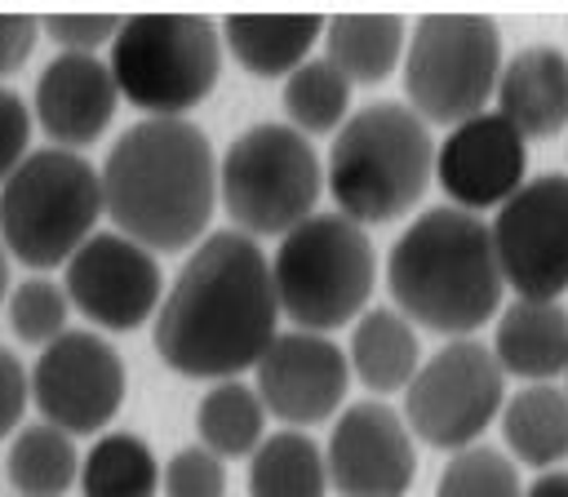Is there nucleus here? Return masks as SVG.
<instances>
[{
    "label": "nucleus",
    "mask_w": 568,
    "mask_h": 497,
    "mask_svg": "<svg viewBox=\"0 0 568 497\" xmlns=\"http://www.w3.org/2000/svg\"><path fill=\"white\" fill-rule=\"evenodd\" d=\"M160 359L200 382L240 377L280 333L271 262L240 231H209L151 315Z\"/></svg>",
    "instance_id": "f257e3e1"
},
{
    "label": "nucleus",
    "mask_w": 568,
    "mask_h": 497,
    "mask_svg": "<svg viewBox=\"0 0 568 497\" xmlns=\"http://www.w3.org/2000/svg\"><path fill=\"white\" fill-rule=\"evenodd\" d=\"M98 182L111 231L151 253H182L209 231L217 204V155L195 120L142 115L111 142Z\"/></svg>",
    "instance_id": "f03ea898"
},
{
    "label": "nucleus",
    "mask_w": 568,
    "mask_h": 497,
    "mask_svg": "<svg viewBox=\"0 0 568 497\" xmlns=\"http://www.w3.org/2000/svg\"><path fill=\"white\" fill-rule=\"evenodd\" d=\"M390 306L413 324L444 337H475L501 311V271L493 257L488 222L479 213L430 204L386 253Z\"/></svg>",
    "instance_id": "7ed1b4c3"
},
{
    "label": "nucleus",
    "mask_w": 568,
    "mask_h": 497,
    "mask_svg": "<svg viewBox=\"0 0 568 497\" xmlns=\"http://www.w3.org/2000/svg\"><path fill=\"white\" fill-rule=\"evenodd\" d=\"M435 178L430 124L404 102H368L342 120L328 146L324 186L355 226L395 222L426 195Z\"/></svg>",
    "instance_id": "20e7f679"
},
{
    "label": "nucleus",
    "mask_w": 568,
    "mask_h": 497,
    "mask_svg": "<svg viewBox=\"0 0 568 497\" xmlns=\"http://www.w3.org/2000/svg\"><path fill=\"white\" fill-rule=\"evenodd\" d=\"M271 262V288L280 315L306 333H333L368 311L377 288V248L364 226L342 213H311L280 235Z\"/></svg>",
    "instance_id": "39448f33"
},
{
    "label": "nucleus",
    "mask_w": 568,
    "mask_h": 497,
    "mask_svg": "<svg viewBox=\"0 0 568 497\" xmlns=\"http://www.w3.org/2000/svg\"><path fill=\"white\" fill-rule=\"evenodd\" d=\"M102 217L98 164L84 151L31 146L0 182V244L31 271L62 266Z\"/></svg>",
    "instance_id": "423d86ee"
},
{
    "label": "nucleus",
    "mask_w": 568,
    "mask_h": 497,
    "mask_svg": "<svg viewBox=\"0 0 568 497\" xmlns=\"http://www.w3.org/2000/svg\"><path fill=\"white\" fill-rule=\"evenodd\" d=\"M115 93L146 120H186L222 75L217 22L204 13H133L106 44Z\"/></svg>",
    "instance_id": "0eeeda50"
},
{
    "label": "nucleus",
    "mask_w": 568,
    "mask_h": 497,
    "mask_svg": "<svg viewBox=\"0 0 568 497\" xmlns=\"http://www.w3.org/2000/svg\"><path fill=\"white\" fill-rule=\"evenodd\" d=\"M324 191V164L297 129L284 120L253 124L231 138V146L217 160V200L231 231L257 240V235H288L297 222H306Z\"/></svg>",
    "instance_id": "6e6552de"
},
{
    "label": "nucleus",
    "mask_w": 568,
    "mask_h": 497,
    "mask_svg": "<svg viewBox=\"0 0 568 497\" xmlns=\"http://www.w3.org/2000/svg\"><path fill=\"white\" fill-rule=\"evenodd\" d=\"M404 106L422 124H462L488 111L501 71V31L488 13H422L404 44Z\"/></svg>",
    "instance_id": "1a4fd4ad"
},
{
    "label": "nucleus",
    "mask_w": 568,
    "mask_h": 497,
    "mask_svg": "<svg viewBox=\"0 0 568 497\" xmlns=\"http://www.w3.org/2000/svg\"><path fill=\"white\" fill-rule=\"evenodd\" d=\"M506 404V373L497 368L488 342L448 337L430 359L417 364L404 386V426L430 448H470L497 422Z\"/></svg>",
    "instance_id": "9d476101"
},
{
    "label": "nucleus",
    "mask_w": 568,
    "mask_h": 497,
    "mask_svg": "<svg viewBox=\"0 0 568 497\" xmlns=\"http://www.w3.org/2000/svg\"><path fill=\"white\" fill-rule=\"evenodd\" d=\"M501 284L515 297L559 302L568 293V173L524 178L488 222Z\"/></svg>",
    "instance_id": "9b49d317"
},
{
    "label": "nucleus",
    "mask_w": 568,
    "mask_h": 497,
    "mask_svg": "<svg viewBox=\"0 0 568 497\" xmlns=\"http://www.w3.org/2000/svg\"><path fill=\"white\" fill-rule=\"evenodd\" d=\"M31 404L40 408V422L75 435H102L111 417L124 404L129 373L124 355L93 328H67L49 346H40V359L27 368Z\"/></svg>",
    "instance_id": "f8f14e48"
},
{
    "label": "nucleus",
    "mask_w": 568,
    "mask_h": 497,
    "mask_svg": "<svg viewBox=\"0 0 568 497\" xmlns=\"http://www.w3.org/2000/svg\"><path fill=\"white\" fill-rule=\"evenodd\" d=\"M67 302L98 328L129 333L146 324L164 297V271L151 248L133 244L120 231H93L62 262Z\"/></svg>",
    "instance_id": "ddd939ff"
},
{
    "label": "nucleus",
    "mask_w": 568,
    "mask_h": 497,
    "mask_svg": "<svg viewBox=\"0 0 568 497\" xmlns=\"http://www.w3.org/2000/svg\"><path fill=\"white\" fill-rule=\"evenodd\" d=\"M324 475L337 497H408L417 479V439L390 404H346L328 430Z\"/></svg>",
    "instance_id": "4468645a"
},
{
    "label": "nucleus",
    "mask_w": 568,
    "mask_h": 497,
    "mask_svg": "<svg viewBox=\"0 0 568 497\" xmlns=\"http://www.w3.org/2000/svg\"><path fill=\"white\" fill-rule=\"evenodd\" d=\"M257 373V399L271 417H280L288 430L293 426H315L333 417L351 390V364L346 351L306 328H280L262 359L253 364Z\"/></svg>",
    "instance_id": "2eb2a0df"
},
{
    "label": "nucleus",
    "mask_w": 568,
    "mask_h": 497,
    "mask_svg": "<svg viewBox=\"0 0 568 497\" xmlns=\"http://www.w3.org/2000/svg\"><path fill=\"white\" fill-rule=\"evenodd\" d=\"M524 178H528V142L497 111H479L453 124L444 142H435V182L444 186L453 209L466 213L497 209L519 191Z\"/></svg>",
    "instance_id": "dca6fc26"
},
{
    "label": "nucleus",
    "mask_w": 568,
    "mask_h": 497,
    "mask_svg": "<svg viewBox=\"0 0 568 497\" xmlns=\"http://www.w3.org/2000/svg\"><path fill=\"white\" fill-rule=\"evenodd\" d=\"M120 93L98 53H58L44 62L31 98V124H40L53 146H93L115 120Z\"/></svg>",
    "instance_id": "f3484780"
},
{
    "label": "nucleus",
    "mask_w": 568,
    "mask_h": 497,
    "mask_svg": "<svg viewBox=\"0 0 568 497\" xmlns=\"http://www.w3.org/2000/svg\"><path fill=\"white\" fill-rule=\"evenodd\" d=\"M497 115L528 142L568 129V53L555 44H524L497 71Z\"/></svg>",
    "instance_id": "a211bd4d"
},
{
    "label": "nucleus",
    "mask_w": 568,
    "mask_h": 497,
    "mask_svg": "<svg viewBox=\"0 0 568 497\" xmlns=\"http://www.w3.org/2000/svg\"><path fill=\"white\" fill-rule=\"evenodd\" d=\"M493 359L506 377L550 382L568 368V311L564 302L515 297L493 315Z\"/></svg>",
    "instance_id": "6ab92c4d"
},
{
    "label": "nucleus",
    "mask_w": 568,
    "mask_h": 497,
    "mask_svg": "<svg viewBox=\"0 0 568 497\" xmlns=\"http://www.w3.org/2000/svg\"><path fill=\"white\" fill-rule=\"evenodd\" d=\"M324 36V18L315 13H226L222 18V44L235 53V62L248 75L280 80L297 71L315 40Z\"/></svg>",
    "instance_id": "aec40b11"
},
{
    "label": "nucleus",
    "mask_w": 568,
    "mask_h": 497,
    "mask_svg": "<svg viewBox=\"0 0 568 497\" xmlns=\"http://www.w3.org/2000/svg\"><path fill=\"white\" fill-rule=\"evenodd\" d=\"M506 457L532 470H555L568 457V390L555 382H524L501 404Z\"/></svg>",
    "instance_id": "412c9836"
},
{
    "label": "nucleus",
    "mask_w": 568,
    "mask_h": 497,
    "mask_svg": "<svg viewBox=\"0 0 568 497\" xmlns=\"http://www.w3.org/2000/svg\"><path fill=\"white\" fill-rule=\"evenodd\" d=\"M422 359H426L422 337L395 306H368L351 324L346 364H351V377H359L368 390H377V395L404 390Z\"/></svg>",
    "instance_id": "4be33fe9"
},
{
    "label": "nucleus",
    "mask_w": 568,
    "mask_h": 497,
    "mask_svg": "<svg viewBox=\"0 0 568 497\" xmlns=\"http://www.w3.org/2000/svg\"><path fill=\"white\" fill-rule=\"evenodd\" d=\"M408 22L399 13H333L324 22V58L346 84H382L404 62Z\"/></svg>",
    "instance_id": "5701e85b"
},
{
    "label": "nucleus",
    "mask_w": 568,
    "mask_h": 497,
    "mask_svg": "<svg viewBox=\"0 0 568 497\" xmlns=\"http://www.w3.org/2000/svg\"><path fill=\"white\" fill-rule=\"evenodd\" d=\"M80 475L75 439L49 422H31L9 439L4 479L18 497H67Z\"/></svg>",
    "instance_id": "b1692460"
},
{
    "label": "nucleus",
    "mask_w": 568,
    "mask_h": 497,
    "mask_svg": "<svg viewBox=\"0 0 568 497\" xmlns=\"http://www.w3.org/2000/svg\"><path fill=\"white\" fill-rule=\"evenodd\" d=\"M80 497H155L160 462L133 430H102L80 457Z\"/></svg>",
    "instance_id": "393cba45"
},
{
    "label": "nucleus",
    "mask_w": 568,
    "mask_h": 497,
    "mask_svg": "<svg viewBox=\"0 0 568 497\" xmlns=\"http://www.w3.org/2000/svg\"><path fill=\"white\" fill-rule=\"evenodd\" d=\"M324 448L306 430H271L248 453V497H324Z\"/></svg>",
    "instance_id": "a878e982"
},
{
    "label": "nucleus",
    "mask_w": 568,
    "mask_h": 497,
    "mask_svg": "<svg viewBox=\"0 0 568 497\" xmlns=\"http://www.w3.org/2000/svg\"><path fill=\"white\" fill-rule=\"evenodd\" d=\"M195 430H200V444L213 457H222V462L226 457H248L266 439V408H262V399L248 382L226 377V382H213L200 395Z\"/></svg>",
    "instance_id": "bb28decb"
},
{
    "label": "nucleus",
    "mask_w": 568,
    "mask_h": 497,
    "mask_svg": "<svg viewBox=\"0 0 568 497\" xmlns=\"http://www.w3.org/2000/svg\"><path fill=\"white\" fill-rule=\"evenodd\" d=\"M280 102H284V124L297 129L302 138H311V133H337L342 120L351 115V84L320 53V58H306L297 71L284 75Z\"/></svg>",
    "instance_id": "cd10ccee"
},
{
    "label": "nucleus",
    "mask_w": 568,
    "mask_h": 497,
    "mask_svg": "<svg viewBox=\"0 0 568 497\" xmlns=\"http://www.w3.org/2000/svg\"><path fill=\"white\" fill-rule=\"evenodd\" d=\"M435 497H524L519 466L493 444L457 448L439 470Z\"/></svg>",
    "instance_id": "c85d7f7f"
},
{
    "label": "nucleus",
    "mask_w": 568,
    "mask_h": 497,
    "mask_svg": "<svg viewBox=\"0 0 568 497\" xmlns=\"http://www.w3.org/2000/svg\"><path fill=\"white\" fill-rule=\"evenodd\" d=\"M4 311H9V328L18 342H31V346H49L53 337H62L71 324V302L62 293V284L44 280V275H31L22 280L18 288H9L4 297Z\"/></svg>",
    "instance_id": "c756f323"
},
{
    "label": "nucleus",
    "mask_w": 568,
    "mask_h": 497,
    "mask_svg": "<svg viewBox=\"0 0 568 497\" xmlns=\"http://www.w3.org/2000/svg\"><path fill=\"white\" fill-rule=\"evenodd\" d=\"M160 493L164 497H226V462L213 457L204 444L178 448L160 466Z\"/></svg>",
    "instance_id": "7c9ffc66"
},
{
    "label": "nucleus",
    "mask_w": 568,
    "mask_h": 497,
    "mask_svg": "<svg viewBox=\"0 0 568 497\" xmlns=\"http://www.w3.org/2000/svg\"><path fill=\"white\" fill-rule=\"evenodd\" d=\"M36 22H40V31H49V40L62 53H98L120 31L115 13H44Z\"/></svg>",
    "instance_id": "2f4dec72"
},
{
    "label": "nucleus",
    "mask_w": 568,
    "mask_h": 497,
    "mask_svg": "<svg viewBox=\"0 0 568 497\" xmlns=\"http://www.w3.org/2000/svg\"><path fill=\"white\" fill-rule=\"evenodd\" d=\"M31 151V106L0 84V182L22 164V155Z\"/></svg>",
    "instance_id": "473e14b6"
},
{
    "label": "nucleus",
    "mask_w": 568,
    "mask_h": 497,
    "mask_svg": "<svg viewBox=\"0 0 568 497\" xmlns=\"http://www.w3.org/2000/svg\"><path fill=\"white\" fill-rule=\"evenodd\" d=\"M27 404H31L27 368H22V359H18L9 346H0V439H4L9 430H18Z\"/></svg>",
    "instance_id": "72a5a7b5"
},
{
    "label": "nucleus",
    "mask_w": 568,
    "mask_h": 497,
    "mask_svg": "<svg viewBox=\"0 0 568 497\" xmlns=\"http://www.w3.org/2000/svg\"><path fill=\"white\" fill-rule=\"evenodd\" d=\"M36 36H40V22L31 13H0V84L31 58Z\"/></svg>",
    "instance_id": "f704fd0d"
},
{
    "label": "nucleus",
    "mask_w": 568,
    "mask_h": 497,
    "mask_svg": "<svg viewBox=\"0 0 568 497\" xmlns=\"http://www.w3.org/2000/svg\"><path fill=\"white\" fill-rule=\"evenodd\" d=\"M524 497H568V470L564 466L537 470V479L524 488Z\"/></svg>",
    "instance_id": "c9c22d12"
},
{
    "label": "nucleus",
    "mask_w": 568,
    "mask_h": 497,
    "mask_svg": "<svg viewBox=\"0 0 568 497\" xmlns=\"http://www.w3.org/2000/svg\"><path fill=\"white\" fill-rule=\"evenodd\" d=\"M4 293H9V253L0 244V302H4Z\"/></svg>",
    "instance_id": "e433bc0d"
},
{
    "label": "nucleus",
    "mask_w": 568,
    "mask_h": 497,
    "mask_svg": "<svg viewBox=\"0 0 568 497\" xmlns=\"http://www.w3.org/2000/svg\"><path fill=\"white\" fill-rule=\"evenodd\" d=\"M564 377H568V368H564Z\"/></svg>",
    "instance_id": "4c0bfd02"
}]
</instances>
